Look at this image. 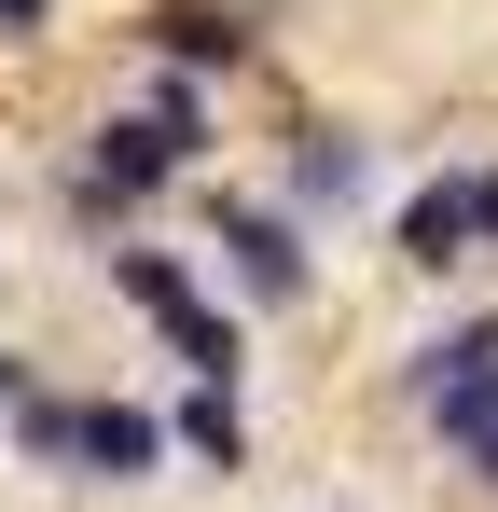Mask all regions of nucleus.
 Masks as SVG:
<instances>
[{
  "mask_svg": "<svg viewBox=\"0 0 498 512\" xmlns=\"http://www.w3.org/2000/svg\"><path fill=\"white\" fill-rule=\"evenodd\" d=\"M14 388H28V360H14V346H0V402H14Z\"/></svg>",
  "mask_w": 498,
  "mask_h": 512,
  "instance_id": "nucleus-14",
  "label": "nucleus"
},
{
  "mask_svg": "<svg viewBox=\"0 0 498 512\" xmlns=\"http://www.w3.org/2000/svg\"><path fill=\"white\" fill-rule=\"evenodd\" d=\"M166 457H180V443H166V416L70 388V471H83V485H139V471H166Z\"/></svg>",
  "mask_w": 498,
  "mask_h": 512,
  "instance_id": "nucleus-3",
  "label": "nucleus"
},
{
  "mask_svg": "<svg viewBox=\"0 0 498 512\" xmlns=\"http://www.w3.org/2000/svg\"><path fill=\"white\" fill-rule=\"evenodd\" d=\"M166 443H180L194 471H236V457H249V429H236V388H194V402L166 416Z\"/></svg>",
  "mask_w": 498,
  "mask_h": 512,
  "instance_id": "nucleus-8",
  "label": "nucleus"
},
{
  "mask_svg": "<svg viewBox=\"0 0 498 512\" xmlns=\"http://www.w3.org/2000/svg\"><path fill=\"white\" fill-rule=\"evenodd\" d=\"M180 167H194V153L166 139L153 111H111V125H83V153H70V180H56V208H70L83 236H139V208H153Z\"/></svg>",
  "mask_w": 498,
  "mask_h": 512,
  "instance_id": "nucleus-1",
  "label": "nucleus"
},
{
  "mask_svg": "<svg viewBox=\"0 0 498 512\" xmlns=\"http://www.w3.org/2000/svg\"><path fill=\"white\" fill-rule=\"evenodd\" d=\"M471 222H485V250H498V167H471Z\"/></svg>",
  "mask_w": 498,
  "mask_h": 512,
  "instance_id": "nucleus-13",
  "label": "nucleus"
},
{
  "mask_svg": "<svg viewBox=\"0 0 498 512\" xmlns=\"http://www.w3.org/2000/svg\"><path fill=\"white\" fill-rule=\"evenodd\" d=\"M208 236H222V263H236L249 305H305V222L291 208H249V194H222L208 208Z\"/></svg>",
  "mask_w": 498,
  "mask_h": 512,
  "instance_id": "nucleus-2",
  "label": "nucleus"
},
{
  "mask_svg": "<svg viewBox=\"0 0 498 512\" xmlns=\"http://www.w3.org/2000/svg\"><path fill=\"white\" fill-rule=\"evenodd\" d=\"M249 42H263V28H249L236 0H153V14H139V56H153V70H194V84H208V70H249Z\"/></svg>",
  "mask_w": 498,
  "mask_h": 512,
  "instance_id": "nucleus-4",
  "label": "nucleus"
},
{
  "mask_svg": "<svg viewBox=\"0 0 498 512\" xmlns=\"http://www.w3.org/2000/svg\"><path fill=\"white\" fill-rule=\"evenodd\" d=\"M471 250H485V222H471V167H457V180H415V194H402V263H415V277H457Z\"/></svg>",
  "mask_w": 498,
  "mask_h": 512,
  "instance_id": "nucleus-5",
  "label": "nucleus"
},
{
  "mask_svg": "<svg viewBox=\"0 0 498 512\" xmlns=\"http://www.w3.org/2000/svg\"><path fill=\"white\" fill-rule=\"evenodd\" d=\"M166 360H180L194 388H236V374H249V333H236V319H222V305H208V291H194V305L166 319Z\"/></svg>",
  "mask_w": 498,
  "mask_h": 512,
  "instance_id": "nucleus-6",
  "label": "nucleus"
},
{
  "mask_svg": "<svg viewBox=\"0 0 498 512\" xmlns=\"http://www.w3.org/2000/svg\"><path fill=\"white\" fill-rule=\"evenodd\" d=\"M56 28V0H0V42H42Z\"/></svg>",
  "mask_w": 498,
  "mask_h": 512,
  "instance_id": "nucleus-12",
  "label": "nucleus"
},
{
  "mask_svg": "<svg viewBox=\"0 0 498 512\" xmlns=\"http://www.w3.org/2000/svg\"><path fill=\"white\" fill-rule=\"evenodd\" d=\"M485 360H498V333H485V319H457V333H429V346L402 360V388H415V402H443V388H457V374H485Z\"/></svg>",
  "mask_w": 498,
  "mask_h": 512,
  "instance_id": "nucleus-10",
  "label": "nucleus"
},
{
  "mask_svg": "<svg viewBox=\"0 0 498 512\" xmlns=\"http://www.w3.org/2000/svg\"><path fill=\"white\" fill-rule=\"evenodd\" d=\"M111 291H125V305L166 333V319L194 305V263H180V250H153V236H111Z\"/></svg>",
  "mask_w": 498,
  "mask_h": 512,
  "instance_id": "nucleus-7",
  "label": "nucleus"
},
{
  "mask_svg": "<svg viewBox=\"0 0 498 512\" xmlns=\"http://www.w3.org/2000/svg\"><path fill=\"white\" fill-rule=\"evenodd\" d=\"M360 139H332V125H305V139H291V194H305V208H346V194H360Z\"/></svg>",
  "mask_w": 498,
  "mask_h": 512,
  "instance_id": "nucleus-9",
  "label": "nucleus"
},
{
  "mask_svg": "<svg viewBox=\"0 0 498 512\" xmlns=\"http://www.w3.org/2000/svg\"><path fill=\"white\" fill-rule=\"evenodd\" d=\"M139 111H153L180 153H208V84H194V70H153V84H139Z\"/></svg>",
  "mask_w": 498,
  "mask_h": 512,
  "instance_id": "nucleus-11",
  "label": "nucleus"
}]
</instances>
